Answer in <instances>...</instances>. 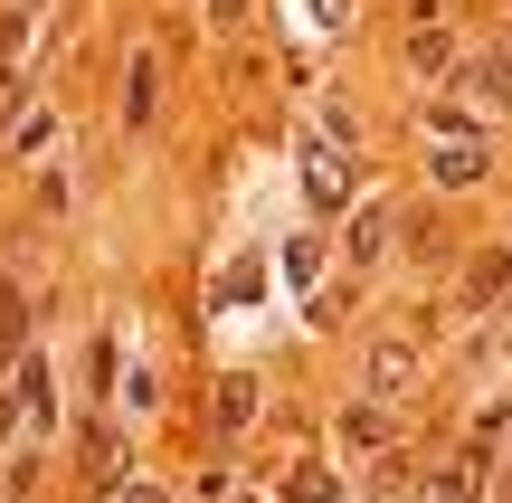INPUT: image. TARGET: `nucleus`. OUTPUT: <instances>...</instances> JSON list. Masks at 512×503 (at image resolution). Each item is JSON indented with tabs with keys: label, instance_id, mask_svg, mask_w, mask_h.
Instances as JSON below:
<instances>
[{
	"label": "nucleus",
	"instance_id": "f03ea898",
	"mask_svg": "<svg viewBox=\"0 0 512 503\" xmlns=\"http://www.w3.org/2000/svg\"><path fill=\"white\" fill-rule=\"evenodd\" d=\"M76 466H86L95 494H114V485H124V437H114V428H86V437H76Z\"/></svg>",
	"mask_w": 512,
	"mask_h": 503
},
{
	"label": "nucleus",
	"instance_id": "7ed1b4c3",
	"mask_svg": "<svg viewBox=\"0 0 512 503\" xmlns=\"http://www.w3.org/2000/svg\"><path fill=\"white\" fill-rule=\"evenodd\" d=\"M408 380H418V352L408 342H370V399H399Z\"/></svg>",
	"mask_w": 512,
	"mask_h": 503
},
{
	"label": "nucleus",
	"instance_id": "423d86ee",
	"mask_svg": "<svg viewBox=\"0 0 512 503\" xmlns=\"http://www.w3.org/2000/svg\"><path fill=\"white\" fill-rule=\"evenodd\" d=\"M342 437H351L361 456H380V447H389V409H380V399H361V409L342 418Z\"/></svg>",
	"mask_w": 512,
	"mask_h": 503
},
{
	"label": "nucleus",
	"instance_id": "1a4fd4ad",
	"mask_svg": "<svg viewBox=\"0 0 512 503\" xmlns=\"http://www.w3.org/2000/svg\"><path fill=\"white\" fill-rule=\"evenodd\" d=\"M446 57H456V48H446V29H418V38H408V67H418V76H446Z\"/></svg>",
	"mask_w": 512,
	"mask_h": 503
},
{
	"label": "nucleus",
	"instance_id": "9b49d317",
	"mask_svg": "<svg viewBox=\"0 0 512 503\" xmlns=\"http://www.w3.org/2000/svg\"><path fill=\"white\" fill-rule=\"evenodd\" d=\"M285 494H294V503H332V475H313V466H294V475H285Z\"/></svg>",
	"mask_w": 512,
	"mask_h": 503
},
{
	"label": "nucleus",
	"instance_id": "20e7f679",
	"mask_svg": "<svg viewBox=\"0 0 512 503\" xmlns=\"http://www.w3.org/2000/svg\"><path fill=\"white\" fill-rule=\"evenodd\" d=\"M484 162H494V152H484V143H456V133H446V143H437V181H446V190L484 181Z\"/></svg>",
	"mask_w": 512,
	"mask_h": 503
},
{
	"label": "nucleus",
	"instance_id": "39448f33",
	"mask_svg": "<svg viewBox=\"0 0 512 503\" xmlns=\"http://www.w3.org/2000/svg\"><path fill=\"white\" fill-rule=\"evenodd\" d=\"M209 418H219V437H238L247 418H256V380H247V371H228V380H219V409H209Z\"/></svg>",
	"mask_w": 512,
	"mask_h": 503
},
{
	"label": "nucleus",
	"instance_id": "0eeeda50",
	"mask_svg": "<svg viewBox=\"0 0 512 503\" xmlns=\"http://www.w3.org/2000/svg\"><path fill=\"white\" fill-rule=\"evenodd\" d=\"M380 247H389V209L370 200L361 219H351V266H370V257H380Z\"/></svg>",
	"mask_w": 512,
	"mask_h": 503
},
{
	"label": "nucleus",
	"instance_id": "9d476101",
	"mask_svg": "<svg viewBox=\"0 0 512 503\" xmlns=\"http://www.w3.org/2000/svg\"><path fill=\"white\" fill-rule=\"evenodd\" d=\"M19 333H29V314H19V285H0V361H19Z\"/></svg>",
	"mask_w": 512,
	"mask_h": 503
},
{
	"label": "nucleus",
	"instance_id": "6e6552de",
	"mask_svg": "<svg viewBox=\"0 0 512 503\" xmlns=\"http://www.w3.org/2000/svg\"><path fill=\"white\" fill-rule=\"evenodd\" d=\"M152 86H162V67H152V48L133 57V95H124V124H152Z\"/></svg>",
	"mask_w": 512,
	"mask_h": 503
},
{
	"label": "nucleus",
	"instance_id": "f8f14e48",
	"mask_svg": "<svg viewBox=\"0 0 512 503\" xmlns=\"http://www.w3.org/2000/svg\"><path fill=\"white\" fill-rule=\"evenodd\" d=\"M124 503H162V494H152V485H124Z\"/></svg>",
	"mask_w": 512,
	"mask_h": 503
},
{
	"label": "nucleus",
	"instance_id": "f257e3e1",
	"mask_svg": "<svg viewBox=\"0 0 512 503\" xmlns=\"http://www.w3.org/2000/svg\"><path fill=\"white\" fill-rule=\"evenodd\" d=\"M304 190H313V209H342V200H351V162H342V143H304Z\"/></svg>",
	"mask_w": 512,
	"mask_h": 503
}]
</instances>
